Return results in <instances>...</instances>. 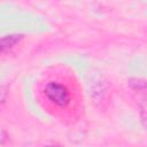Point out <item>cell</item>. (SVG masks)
Instances as JSON below:
<instances>
[{"instance_id":"cell-3","label":"cell","mask_w":147,"mask_h":147,"mask_svg":"<svg viewBox=\"0 0 147 147\" xmlns=\"http://www.w3.org/2000/svg\"><path fill=\"white\" fill-rule=\"evenodd\" d=\"M44 147H61V146H59V145H46Z\"/></svg>"},{"instance_id":"cell-1","label":"cell","mask_w":147,"mask_h":147,"mask_svg":"<svg viewBox=\"0 0 147 147\" xmlns=\"http://www.w3.org/2000/svg\"><path fill=\"white\" fill-rule=\"evenodd\" d=\"M44 94L46 98L57 107L64 108L70 103L71 95L68 87L57 82H49L44 88Z\"/></svg>"},{"instance_id":"cell-2","label":"cell","mask_w":147,"mask_h":147,"mask_svg":"<svg viewBox=\"0 0 147 147\" xmlns=\"http://www.w3.org/2000/svg\"><path fill=\"white\" fill-rule=\"evenodd\" d=\"M22 39H23V36L22 34H8V36L2 37L1 38V41H0L1 53H5L7 49H10L16 44H18Z\"/></svg>"}]
</instances>
